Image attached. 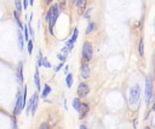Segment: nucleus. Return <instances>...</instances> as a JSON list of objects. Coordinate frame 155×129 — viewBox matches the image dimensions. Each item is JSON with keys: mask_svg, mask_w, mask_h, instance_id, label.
I'll return each instance as SVG.
<instances>
[{"mask_svg": "<svg viewBox=\"0 0 155 129\" xmlns=\"http://www.w3.org/2000/svg\"><path fill=\"white\" fill-rule=\"evenodd\" d=\"M58 14H59V7H58V4H54L53 6L50 7V10L47 11V14H46V22L48 23L50 34H53V27L56 24Z\"/></svg>", "mask_w": 155, "mask_h": 129, "instance_id": "nucleus-1", "label": "nucleus"}, {"mask_svg": "<svg viewBox=\"0 0 155 129\" xmlns=\"http://www.w3.org/2000/svg\"><path fill=\"white\" fill-rule=\"evenodd\" d=\"M153 99V78L151 76H147L145 78V104L149 106Z\"/></svg>", "mask_w": 155, "mask_h": 129, "instance_id": "nucleus-2", "label": "nucleus"}, {"mask_svg": "<svg viewBox=\"0 0 155 129\" xmlns=\"http://www.w3.org/2000/svg\"><path fill=\"white\" fill-rule=\"evenodd\" d=\"M93 57V46L91 42L85 41L82 45V59L85 61H90Z\"/></svg>", "mask_w": 155, "mask_h": 129, "instance_id": "nucleus-3", "label": "nucleus"}, {"mask_svg": "<svg viewBox=\"0 0 155 129\" xmlns=\"http://www.w3.org/2000/svg\"><path fill=\"white\" fill-rule=\"evenodd\" d=\"M128 96H130V98H128V101H130L131 105H134V104L138 102V100H139V98H140V87H139V84H136V86H133V87L130 89Z\"/></svg>", "mask_w": 155, "mask_h": 129, "instance_id": "nucleus-4", "label": "nucleus"}, {"mask_svg": "<svg viewBox=\"0 0 155 129\" xmlns=\"http://www.w3.org/2000/svg\"><path fill=\"white\" fill-rule=\"evenodd\" d=\"M76 93H78V96H79V98H85V96H87V94L90 93V88H88V86H87L85 82H81V83L78 86Z\"/></svg>", "mask_w": 155, "mask_h": 129, "instance_id": "nucleus-5", "label": "nucleus"}, {"mask_svg": "<svg viewBox=\"0 0 155 129\" xmlns=\"http://www.w3.org/2000/svg\"><path fill=\"white\" fill-rule=\"evenodd\" d=\"M38 101H39V95H38V92H35L29 101V106H30V113L34 116L35 112H36V109H38Z\"/></svg>", "mask_w": 155, "mask_h": 129, "instance_id": "nucleus-6", "label": "nucleus"}, {"mask_svg": "<svg viewBox=\"0 0 155 129\" xmlns=\"http://www.w3.org/2000/svg\"><path fill=\"white\" fill-rule=\"evenodd\" d=\"M22 111V95H21V92L17 93V96H16V104H15V109H13V116H18Z\"/></svg>", "mask_w": 155, "mask_h": 129, "instance_id": "nucleus-7", "label": "nucleus"}, {"mask_svg": "<svg viewBox=\"0 0 155 129\" xmlns=\"http://www.w3.org/2000/svg\"><path fill=\"white\" fill-rule=\"evenodd\" d=\"M90 75H91L90 66L86 63H81V66H80V76L84 80H88L90 78Z\"/></svg>", "mask_w": 155, "mask_h": 129, "instance_id": "nucleus-8", "label": "nucleus"}, {"mask_svg": "<svg viewBox=\"0 0 155 129\" xmlns=\"http://www.w3.org/2000/svg\"><path fill=\"white\" fill-rule=\"evenodd\" d=\"M90 111V107H88V104H86V102H81V106H80V110H79V118L80 119H82V118H85V116L87 115V112Z\"/></svg>", "mask_w": 155, "mask_h": 129, "instance_id": "nucleus-9", "label": "nucleus"}, {"mask_svg": "<svg viewBox=\"0 0 155 129\" xmlns=\"http://www.w3.org/2000/svg\"><path fill=\"white\" fill-rule=\"evenodd\" d=\"M16 75H17L18 83H21V84H22V83H23V63H22V61H19V63H18Z\"/></svg>", "mask_w": 155, "mask_h": 129, "instance_id": "nucleus-10", "label": "nucleus"}, {"mask_svg": "<svg viewBox=\"0 0 155 129\" xmlns=\"http://www.w3.org/2000/svg\"><path fill=\"white\" fill-rule=\"evenodd\" d=\"M34 82H35V87H36V92H39L41 89V86H40V78H39V70L36 69L35 71V75H34Z\"/></svg>", "mask_w": 155, "mask_h": 129, "instance_id": "nucleus-11", "label": "nucleus"}, {"mask_svg": "<svg viewBox=\"0 0 155 129\" xmlns=\"http://www.w3.org/2000/svg\"><path fill=\"white\" fill-rule=\"evenodd\" d=\"M17 35H18V48H19V51H22L23 49V41H24V39H23V35H22L21 29L17 31Z\"/></svg>", "mask_w": 155, "mask_h": 129, "instance_id": "nucleus-12", "label": "nucleus"}, {"mask_svg": "<svg viewBox=\"0 0 155 129\" xmlns=\"http://www.w3.org/2000/svg\"><path fill=\"white\" fill-rule=\"evenodd\" d=\"M78 35H79V29L78 28H75L74 29V31H73V35H71V37H70V40L68 41L69 43H71V45H74L75 43V41H76V39H78Z\"/></svg>", "mask_w": 155, "mask_h": 129, "instance_id": "nucleus-13", "label": "nucleus"}, {"mask_svg": "<svg viewBox=\"0 0 155 129\" xmlns=\"http://www.w3.org/2000/svg\"><path fill=\"white\" fill-rule=\"evenodd\" d=\"M73 82H74L73 74H68V75H67V77H65V83H67V87H68V88H71Z\"/></svg>", "mask_w": 155, "mask_h": 129, "instance_id": "nucleus-14", "label": "nucleus"}, {"mask_svg": "<svg viewBox=\"0 0 155 129\" xmlns=\"http://www.w3.org/2000/svg\"><path fill=\"white\" fill-rule=\"evenodd\" d=\"M50 93H51V87H50L48 84H45V86H44V90H42V93H41V98L45 99Z\"/></svg>", "mask_w": 155, "mask_h": 129, "instance_id": "nucleus-15", "label": "nucleus"}, {"mask_svg": "<svg viewBox=\"0 0 155 129\" xmlns=\"http://www.w3.org/2000/svg\"><path fill=\"white\" fill-rule=\"evenodd\" d=\"M80 106H81V101H80V99H79V98H74V99H73V107H74V110L79 112Z\"/></svg>", "mask_w": 155, "mask_h": 129, "instance_id": "nucleus-16", "label": "nucleus"}, {"mask_svg": "<svg viewBox=\"0 0 155 129\" xmlns=\"http://www.w3.org/2000/svg\"><path fill=\"white\" fill-rule=\"evenodd\" d=\"M21 95H22V110H23L25 106V101H27V86H24V89L21 93Z\"/></svg>", "mask_w": 155, "mask_h": 129, "instance_id": "nucleus-17", "label": "nucleus"}, {"mask_svg": "<svg viewBox=\"0 0 155 129\" xmlns=\"http://www.w3.org/2000/svg\"><path fill=\"white\" fill-rule=\"evenodd\" d=\"M97 29V24L94 23V22H90L88 23V27H87V29H86V34H90L91 31H94Z\"/></svg>", "mask_w": 155, "mask_h": 129, "instance_id": "nucleus-18", "label": "nucleus"}, {"mask_svg": "<svg viewBox=\"0 0 155 129\" xmlns=\"http://www.w3.org/2000/svg\"><path fill=\"white\" fill-rule=\"evenodd\" d=\"M144 43H143V40L140 39V41H139V45H138V53H139V55L140 57H143V54H144Z\"/></svg>", "mask_w": 155, "mask_h": 129, "instance_id": "nucleus-19", "label": "nucleus"}, {"mask_svg": "<svg viewBox=\"0 0 155 129\" xmlns=\"http://www.w3.org/2000/svg\"><path fill=\"white\" fill-rule=\"evenodd\" d=\"M15 6H16V11L21 14L22 12V5H21V0H15Z\"/></svg>", "mask_w": 155, "mask_h": 129, "instance_id": "nucleus-20", "label": "nucleus"}, {"mask_svg": "<svg viewBox=\"0 0 155 129\" xmlns=\"http://www.w3.org/2000/svg\"><path fill=\"white\" fill-rule=\"evenodd\" d=\"M42 59H44L42 52L39 51V54H38V66H41V65H42Z\"/></svg>", "mask_w": 155, "mask_h": 129, "instance_id": "nucleus-21", "label": "nucleus"}, {"mask_svg": "<svg viewBox=\"0 0 155 129\" xmlns=\"http://www.w3.org/2000/svg\"><path fill=\"white\" fill-rule=\"evenodd\" d=\"M28 52H29V54L33 53V41L31 40L28 41Z\"/></svg>", "mask_w": 155, "mask_h": 129, "instance_id": "nucleus-22", "label": "nucleus"}, {"mask_svg": "<svg viewBox=\"0 0 155 129\" xmlns=\"http://www.w3.org/2000/svg\"><path fill=\"white\" fill-rule=\"evenodd\" d=\"M42 65H44L45 68H51V64L48 63L47 58H45V57H44V59H42Z\"/></svg>", "mask_w": 155, "mask_h": 129, "instance_id": "nucleus-23", "label": "nucleus"}, {"mask_svg": "<svg viewBox=\"0 0 155 129\" xmlns=\"http://www.w3.org/2000/svg\"><path fill=\"white\" fill-rule=\"evenodd\" d=\"M23 29H24V41H29V39H28V27L27 25H24L23 27Z\"/></svg>", "mask_w": 155, "mask_h": 129, "instance_id": "nucleus-24", "label": "nucleus"}, {"mask_svg": "<svg viewBox=\"0 0 155 129\" xmlns=\"http://www.w3.org/2000/svg\"><path fill=\"white\" fill-rule=\"evenodd\" d=\"M12 129H17V121H16L15 116L12 117Z\"/></svg>", "mask_w": 155, "mask_h": 129, "instance_id": "nucleus-25", "label": "nucleus"}, {"mask_svg": "<svg viewBox=\"0 0 155 129\" xmlns=\"http://www.w3.org/2000/svg\"><path fill=\"white\" fill-rule=\"evenodd\" d=\"M39 129H50V125L47 123H41L40 127H39Z\"/></svg>", "mask_w": 155, "mask_h": 129, "instance_id": "nucleus-26", "label": "nucleus"}, {"mask_svg": "<svg viewBox=\"0 0 155 129\" xmlns=\"http://www.w3.org/2000/svg\"><path fill=\"white\" fill-rule=\"evenodd\" d=\"M57 57H58V59L61 60V63H64V61H65V59H67V57H65V55H62V54H58Z\"/></svg>", "mask_w": 155, "mask_h": 129, "instance_id": "nucleus-27", "label": "nucleus"}, {"mask_svg": "<svg viewBox=\"0 0 155 129\" xmlns=\"http://www.w3.org/2000/svg\"><path fill=\"white\" fill-rule=\"evenodd\" d=\"M28 4H29V1H28V0H22V5H23V8H24V10H27Z\"/></svg>", "mask_w": 155, "mask_h": 129, "instance_id": "nucleus-28", "label": "nucleus"}, {"mask_svg": "<svg viewBox=\"0 0 155 129\" xmlns=\"http://www.w3.org/2000/svg\"><path fill=\"white\" fill-rule=\"evenodd\" d=\"M63 64H64V63H61V64H59V65H58V66L54 69V71H56V72H57V71H59V70L63 68Z\"/></svg>", "mask_w": 155, "mask_h": 129, "instance_id": "nucleus-29", "label": "nucleus"}, {"mask_svg": "<svg viewBox=\"0 0 155 129\" xmlns=\"http://www.w3.org/2000/svg\"><path fill=\"white\" fill-rule=\"evenodd\" d=\"M62 53H63V55H65V57H67V54H68V49H67V47L62 48Z\"/></svg>", "mask_w": 155, "mask_h": 129, "instance_id": "nucleus-30", "label": "nucleus"}, {"mask_svg": "<svg viewBox=\"0 0 155 129\" xmlns=\"http://www.w3.org/2000/svg\"><path fill=\"white\" fill-rule=\"evenodd\" d=\"M80 129H88V128H87L86 125H84V124H82V125H80Z\"/></svg>", "mask_w": 155, "mask_h": 129, "instance_id": "nucleus-31", "label": "nucleus"}, {"mask_svg": "<svg viewBox=\"0 0 155 129\" xmlns=\"http://www.w3.org/2000/svg\"><path fill=\"white\" fill-rule=\"evenodd\" d=\"M68 69H69V66L67 65V66H64V72H67L68 71Z\"/></svg>", "mask_w": 155, "mask_h": 129, "instance_id": "nucleus-32", "label": "nucleus"}, {"mask_svg": "<svg viewBox=\"0 0 155 129\" xmlns=\"http://www.w3.org/2000/svg\"><path fill=\"white\" fill-rule=\"evenodd\" d=\"M29 5H34V0H29Z\"/></svg>", "mask_w": 155, "mask_h": 129, "instance_id": "nucleus-33", "label": "nucleus"}, {"mask_svg": "<svg viewBox=\"0 0 155 129\" xmlns=\"http://www.w3.org/2000/svg\"><path fill=\"white\" fill-rule=\"evenodd\" d=\"M46 1V4H51L52 2V0H45Z\"/></svg>", "mask_w": 155, "mask_h": 129, "instance_id": "nucleus-34", "label": "nucleus"}, {"mask_svg": "<svg viewBox=\"0 0 155 129\" xmlns=\"http://www.w3.org/2000/svg\"><path fill=\"white\" fill-rule=\"evenodd\" d=\"M151 109H153V111H155V102L153 104V107H151Z\"/></svg>", "mask_w": 155, "mask_h": 129, "instance_id": "nucleus-35", "label": "nucleus"}, {"mask_svg": "<svg viewBox=\"0 0 155 129\" xmlns=\"http://www.w3.org/2000/svg\"><path fill=\"white\" fill-rule=\"evenodd\" d=\"M144 129H150V127H145V128H144Z\"/></svg>", "mask_w": 155, "mask_h": 129, "instance_id": "nucleus-36", "label": "nucleus"}]
</instances>
